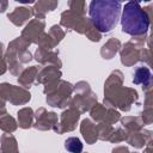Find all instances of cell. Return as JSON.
<instances>
[{
	"instance_id": "6da1fadb",
	"label": "cell",
	"mask_w": 153,
	"mask_h": 153,
	"mask_svg": "<svg viewBox=\"0 0 153 153\" xmlns=\"http://www.w3.org/2000/svg\"><path fill=\"white\" fill-rule=\"evenodd\" d=\"M90 18L102 32L112 30L121 14V2L114 0H94L90 4Z\"/></svg>"
},
{
	"instance_id": "7a4b0ae2",
	"label": "cell",
	"mask_w": 153,
	"mask_h": 153,
	"mask_svg": "<svg viewBox=\"0 0 153 153\" xmlns=\"http://www.w3.org/2000/svg\"><path fill=\"white\" fill-rule=\"evenodd\" d=\"M122 30L129 35H142L148 30L149 20L146 12L141 8L139 2L130 1L124 5L122 18Z\"/></svg>"
}]
</instances>
